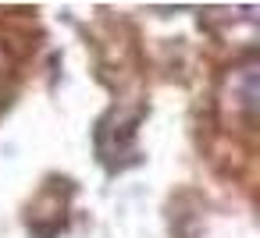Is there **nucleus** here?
<instances>
[{
  "instance_id": "obj_1",
  "label": "nucleus",
  "mask_w": 260,
  "mask_h": 238,
  "mask_svg": "<svg viewBox=\"0 0 260 238\" xmlns=\"http://www.w3.org/2000/svg\"><path fill=\"white\" fill-rule=\"evenodd\" d=\"M221 89H224L221 93L224 103H232V110H239L242 121L253 125V117H256V61L246 57V61L232 64Z\"/></svg>"
},
{
  "instance_id": "obj_2",
  "label": "nucleus",
  "mask_w": 260,
  "mask_h": 238,
  "mask_svg": "<svg viewBox=\"0 0 260 238\" xmlns=\"http://www.w3.org/2000/svg\"><path fill=\"white\" fill-rule=\"evenodd\" d=\"M0 78H4V54H0Z\"/></svg>"
}]
</instances>
